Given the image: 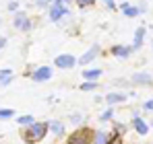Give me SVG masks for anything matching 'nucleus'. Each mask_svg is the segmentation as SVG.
<instances>
[{
    "label": "nucleus",
    "instance_id": "nucleus-18",
    "mask_svg": "<svg viewBox=\"0 0 153 144\" xmlns=\"http://www.w3.org/2000/svg\"><path fill=\"white\" fill-rule=\"evenodd\" d=\"M33 121H35V118H33V115H19L17 123H19V126H23V128H27V126H31Z\"/></svg>",
    "mask_w": 153,
    "mask_h": 144
},
{
    "label": "nucleus",
    "instance_id": "nucleus-27",
    "mask_svg": "<svg viewBox=\"0 0 153 144\" xmlns=\"http://www.w3.org/2000/svg\"><path fill=\"white\" fill-rule=\"evenodd\" d=\"M143 109H145V111H153V99H149V101L143 103Z\"/></svg>",
    "mask_w": 153,
    "mask_h": 144
},
{
    "label": "nucleus",
    "instance_id": "nucleus-9",
    "mask_svg": "<svg viewBox=\"0 0 153 144\" xmlns=\"http://www.w3.org/2000/svg\"><path fill=\"white\" fill-rule=\"evenodd\" d=\"M130 80H132L134 84H151L153 76H151V72H134V74L130 76Z\"/></svg>",
    "mask_w": 153,
    "mask_h": 144
},
{
    "label": "nucleus",
    "instance_id": "nucleus-28",
    "mask_svg": "<svg viewBox=\"0 0 153 144\" xmlns=\"http://www.w3.org/2000/svg\"><path fill=\"white\" fill-rule=\"evenodd\" d=\"M6 43H8V39H6V37H0V49L6 48Z\"/></svg>",
    "mask_w": 153,
    "mask_h": 144
},
{
    "label": "nucleus",
    "instance_id": "nucleus-14",
    "mask_svg": "<svg viewBox=\"0 0 153 144\" xmlns=\"http://www.w3.org/2000/svg\"><path fill=\"white\" fill-rule=\"evenodd\" d=\"M126 101V95L124 93H110V95H105V103L108 105H118V103H124Z\"/></svg>",
    "mask_w": 153,
    "mask_h": 144
},
{
    "label": "nucleus",
    "instance_id": "nucleus-29",
    "mask_svg": "<svg viewBox=\"0 0 153 144\" xmlns=\"http://www.w3.org/2000/svg\"><path fill=\"white\" fill-rule=\"evenodd\" d=\"M10 82H13V76H10V78H6V80H2V82H0V84H2V87H8V84H10Z\"/></svg>",
    "mask_w": 153,
    "mask_h": 144
},
{
    "label": "nucleus",
    "instance_id": "nucleus-26",
    "mask_svg": "<svg viewBox=\"0 0 153 144\" xmlns=\"http://www.w3.org/2000/svg\"><path fill=\"white\" fill-rule=\"evenodd\" d=\"M6 8H8L10 12H17V10H19V2H17V0H13V2H8V6H6Z\"/></svg>",
    "mask_w": 153,
    "mask_h": 144
},
{
    "label": "nucleus",
    "instance_id": "nucleus-2",
    "mask_svg": "<svg viewBox=\"0 0 153 144\" xmlns=\"http://www.w3.org/2000/svg\"><path fill=\"white\" fill-rule=\"evenodd\" d=\"M66 15H71L68 12V8L64 6V2H58V0H54L52 2V6L48 8V17H50L52 23H58L62 17H66Z\"/></svg>",
    "mask_w": 153,
    "mask_h": 144
},
{
    "label": "nucleus",
    "instance_id": "nucleus-17",
    "mask_svg": "<svg viewBox=\"0 0 153 144\" xmlns=\"http://www.w3.org/2000/svg\"><path fill=\"white\" fill-rule=\"evenodd\" d=\"M95 89H97V80H83V84H81V91H85V93L95 91Z\"/></svg>",
    "mask_w": 153,
    "mask_h": 144
},
{
    "label": "nucleus",
    "instance_id": "nucleus-11",
    "mask_svg": "<svg viewBox=\"0 0 153 144\" xmlns=\"http://www.w3.org/2000/svg\"><path fill=\"white\" fill-rule=\"evenodd\" d=\"M118 8L124 12V17H130V19H134V17H139V15H141V8H139V6H132L130 2H122Z\"/></svg>",
    "mask_w": 153,
    "mask_h": 144
},
{
    "label": "nucleus",
    "instance_id": "nucleus-13",
    "mask_svg": "<svg viewBox=\"0 0 153 144\" xmlns=\"http://www.w3.org/2000/svg\"><path fill=\"white\" fill-rule=\"evenodd\" d=\"M50 132L56 136V138H64V123L62 121H58V120H52L50 121Z\"/></svg>",
    "mask_w": 153,
    "mask_h": 144
},
{
    "label": "nucleus",
    "instance_id": "nucleus-31",
    "mask_svg": "<svg viewBox=\"0 0 153 144\" xmlns=\"http://www.w3.org/2000/svg\"><path fill=\"white\" fill-rule=\"evenodd\" d=\"M112 144H120V142H116V138H114V142H112Z\"/></svg>",
    "mask_w": 153,
    "mask_h": 144
},
{
    "label": "nucleus",
    "instance_id": "nucleus-12",
    "mask_svg": "<svg viewBox=\"0 0 153 144\" xmlns=\"http://www.w3.org/2000/svg\"><path fill=\"white\" fill-rule=\"evenodd\" d=\"M132 51H134L132 46H114V48H112V54H114L116 58H120V60H126Z\"/></svg>",
    "mask_w": 153,
    "mask_h": 144
},
{
    "label": "nucleus",
    "instance_id": "nucleus-33",
    "mask_svg": "<svg viewBox=\"0 0 153 144\" xmlns=\"http://www.w3.org/2000/svg\"><path fill=\"white\" fill-rule=\"evenodd\" d=\"M151 126H153V121H151Z\"/></svg>",
    "mask_w": 153,
    "mask_h": 144
},
{
    "label": "nucleus",
    "instance_id": "nucleus-32",
    "mask_svg": "<svg viewBox=\"0 0 153 144\" xmlns=\"http://www.w3.org/2000/svg\"><path fill=\"white\" fill-rule=\"evenodd\" d=\"M0 25H2V17H0Z\"/></svg>",
    "mask_w": 153,
    "mask_h": 144
},
{
    "label": "nucleus",
    "instance_id": "nucleus-22",
    "mask_svg": "<svg viewBox=\"0 0 153 144\" xmlns=\"http://www.w3.org/2000/svg\"><path fill=\"white\" fill-rule=\"evenodd\" d=\"M54 0H35V6L37 8H50Z\"/></svg>",
    "mask_w": 153,
    "mask_h": 144
},
{
    "label": "nucleus",
    "instance_id": "nucleus-5",
    "mask_svg": "<svg viewBox=\"0 0 153 144\" xmlns=\"http://www.w3.org/2000/svg\"><path fill=\"white\" fill-rule=\"evenodd\" d=\"M66 144H93V132H87V130H79L75 132Z\"/></svg>",
    "mask_w": 153,
    "mask_h": 144
},
{
    "label": "nucleus",
    "instance_id": "nucleus-4",
    "mask_svg": "<svg viewBox=\"0 0 153 144\" xmlns=\"http://www.w3.org/2000/svg\"><path fill=\"white\" fill-rule=\"evenodd\" d=\"M52 76H54L52 66H39V68H35L31 72V80L33 82H46V80H50Z\"/></svg>",
    "mask_w": 153,
    "mask_h": 144
},
{
    "label": "nucleus",
    "instance_id": "nucleus-7",
    "mask_svg": "<svg viewBox=\"0 0 153 144\" xmlns=\"http://www.w3.org/2000/svg\"><path fill=\"white\" fill-rule=\"evenodd\" d=\"M100 54H102V48H100V46H91V48H89L85 54H83V56H81V58H79V60H76V64L87 66V64H89V62H93Z\"/></svg>",
    "mask_w": 153,
    "mask_h": 144
},
{
    "label": "nucleus",
    "instance_id": "nucleus-20",
    "mask_svg": "<svg viewBox=\"0 0 153 144\" xmlns=\"http://www.w3.org/2000/svg\"><path fill=\"white\" fill-rule=\"evenodd\" d=\"M68 120L73 121V123H83V121H85V115H83V113H71Z\"/></svg>",
    "mask_w": 153,
    "mask_h": 144
},
{
    "label": "nucleus",
    "instance_id": "nucleus-30",
    "mask_svg": "<svg viewBox=\"0 0 153 144\" xmlns=\"http://www.w3.org/2000/svg\"><path fill=\"white\" fill-rule=\"evenodd\" d=\"M58 2H64V4H68V2H71V0H58Z\"/></svg>",
    "mask_w": 153,
    "mask_h": 144
},
{
    "label": "nucleus",
    "instance_id": "nucleus-1",
    "mask_svg": "<svg viewBox=\"0 0 153 144\" xmlns=\"http://www.w3.org/2000/svg\"><path fill=\"white\" fill-rule=\"evenodd\" d=\"M50 132V121H33L31 126H27L25 138L27 142H42Z\"/></svg>",
    "mask_w": 153,
    "mask_h": 144
},
{
    "label": "nucleus",
    "instance_id": "nucleus-19",
    "mask_svg": "<svg viewBox=\"0 0 153 144\" xmlns=\"http://www.w3.org/2000/svg\"><path fill=\"white\" fill-rule=\"evenodd\" d=\"M114 118V109H112V105H110V109H105L102 115H100V121H110Z\"/></svg>",
    "mask_w": 153,
    "mask_h": 144
},
{
    "label": "nucleus",
    "instance_id": "nucleus-23",
    "mask_svg": "<svg viewBox=\"0 0 153 144\" xmlns=\"http://www.w3.org/2000/svg\"><path fill=\"white\" fill-rule=\"evenodd\" d=\"M10 76H13V70H10V68L0 70V82H2V80H6V78H10Z\"/></svg>",
    "mask_w": 153,
    "mask_h": 144
},
{
    "label": "nucleus",
    "instance_id": "nucleus-15",
    "mask_svg": "<svg viewBox=\"0 0 153 144\" xmlns=\"http://www.w3.org/2000/svg\"><path fill=\"white\" fill-rule=\"evenodd\" d=\"M143 37H145V27H139V29L134 31V43H132V49H134V51L143 48Z\"/></svg>",
    "mask_w": 153,
    "mask_h": 144
},
{
    "label": "nucleus",
    "instance_id": "nucleus-24",
    "mask_svg": "<svg viewBox=\"0 0 153 144\" xmlns=\"http://www.w3.org/2000/svg\"><path fill=\"white\" fill-rule=\"evenodd\" d=\"M76 4H79L81 8H85V6H93L95 0H76Z\"/></svg>",
    "mask_w": 153,
    "mask_h": 144
},
{
    "label": "nucleus",
    "instance_id": "nucleus-6",
    "mask_svg": "<svg viewBox=\"0 0 153 144\" xmlns=\"http://www.w3.org/2000/svg\"><path fill=\"white\" fill-rule=\"evenodd\" d=\"M75 64H76V58L71 56V54H60V56H56V60H54V66H56V68H62V70H71Z\"/></svg>",
    "mask_w": 153,
    "mask_h": 144
},
{
    "label": "nucleus",
    "instance_id": "nucleus-10",
    "mask_svg": "<svg viewBox=\"0 0 153 144\" xmlns=\"http://www.w3.org/2000/svg\"><path fill=\"white\" fill-rule=\"evenodd\" d=\"M132 128H134V132H137L139 136H147V132H149V126H147V121L141 120L139 115H134V118H132Z\"/></svg>",
    "mask_w": 153,
    "mask_h": 144
},
{
    "label": "nucleus",
    "instance_id": "nucleus-16",
    "mask_svg": "<svg viewBox=\"0 0 153 144\" xmlns=\"http://www.w3.org/2000/svg\"><path fill=\"white\" fill-rule=\"evenodd\" d=\"M102 76V68H89L83 72V80H97Z\"/></svg>",
    "mask_w": 153,
    "mask_h": 144
},
{
    "label": "nucleus",
    "instance_id": "nucleus-21",
    "mask_svg": "<svg viewBox=\"0 0 153 144\" xmlns=\"http://www.w3.org/2000/svg\"><path fill=\"white\" fill-rule=\"evenodd\" d=\"M10 118H15L13 109H0V120H10Z\"/></svg>",
    "mask_w": 153,
    "mask_h": 144
},
{
    "label": "nucleus",
    "instance_id": "nucleus-3",
    "mask_svg": "<svg viewBox=\"0 0 153 144\" xmlns=\"http://www.w3.org/2000/svg\"><path fill=\"white\" fill-rule=\"evenodd\" d=\"M13 27L15 29H19V31H31V21H29V17H27L23 10H17L15 12V17H13Z\"/></svg>",
    "mask_w": 153,
    "mask_h": 144
},
{
    "label": "nucleus",
    "instance_id": "nucleus-8",
    "mask_svg": "<svg viewBox=\"0 0 153 144\" xmlns=\"http://www.w3.org/2000/svg\"><path fill=\"white\" fill-rule=\"evenodd\" d=\"M112 142H114V136L110 132H103V130L93 132V144H112Z\"/></svg>",
    "mask_w": 153,
    "mask_h": 144
},
{
    "label": "nucleus",
    "instance_id": "nucleus-25",
    "mask_svg": "<svg viewBox=\"0 0 153 144\" xmlns=\"http://www.w3.org/2000/svg\"><path fill=\"white\" fill-rule=\"evenodd\" d=\"M103 4H105V8H110V10H116L118 8V4L114 2V0H102Z\"/></svg>",
    "mask_w": 153,
    "mask_h": 144
}]
</instances>
